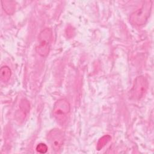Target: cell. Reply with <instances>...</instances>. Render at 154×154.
I'll return each mask as SVG.
<instances>
[{"label": "cell", "mask_w": 154, "mask_h": 154, "mask_svg": "<svg viewBox=\"0 0 154 154\" xmlns=\"http://www.w3.org/2000/svg\"><path fill=\"white\" fill-rule=\"evenodd\" d=\"M111 137L108 135H104L98 141L97 144V149L98 150H100L102 149L111 140Z\"/></svg>", "instance_id": "obj_8"}, {"label": "cell", "mask_w": 154, "mask_h": 154, "mask_svg": "<svg viewBox=\"0 0 154 154\" xmlns=\"http://www.w3.org/2000/svg\"><path fill=\"white\" fill-rule=\"evenodd\" d=\"M48 141L54 150L59 151L63 147L64 141L63 132L57 128L52 129L48 133Z\"/></svg>", "instance_id": "obj_5"}, {"label": "cell", "mask_w": 154, "mask_h": 154, "mask_svg": "<svg viewBox=\"0 0 154 154\" xmlns=\"http://www.w3.org/2000/svg\"><path fill=\"white\" fill-rule=\"evenodd\" d=\"M2 4L3 9L8 14H11L14 13L15 10V4L14 2L4 1H2Z\"/></svg>", "instance_id": "obj_7"}, {"label": "cell", "mask_w": 154, "mask_h": 154, "mask_svg": "<svg viewBox=\"0 0 154 154\" xmlns=\"http://www.w3.org/2000/svg\"><path fill=\"white\" fill-rule=\"evenodd\" d=\"M148 88V81L144 76H139L135 79L131 90V96L133 99L139 100L146 94Z\"/></svg>", "instance_id": "obj_4"}, {"label": "cell", "mask_w": 154, "mask_h": 154, "mask_svg": "<svg viewBox=\"0 0 154 154\" xmlns=\"http://www.w3.org/2000/svg\"><path fill=\"white\" fill-rule=\"evenodd\" d=\"M152 7V1H144L142 6L131 14L129 17L131 23L138 26L144 24L150 16Z\"/></svg>", "instance_id": "obj_1"}, {"label": "cell", "mask_w": 154, "mask_h": 154, "mask_svg": "<svg viewBox=\"0 0 154 154\" xmlns=\"http://www.w3.org/2000/svg\"><path fill=\"white\" fill-rule=\"evenodd\" d=\"M70 109V104L66 99H59L54 104L52 111L53 116L57 122L63 123L67 117Z\"/></svg>", "instance_id": "obj_3"}, {"label": "cell", "mask_w": 154, "mask_h": 154, "mask_svg": "<svg viewBox=\"0 0 154 154\" xmlns=\"http://www.w3.org/2000/svg\"><path fill=\"white\" fill-rule=\"evenodd\" d=\"M52 32L50 28L42 30L38 37V44L36 46V52L42 57H46L50 51Z\"/></svg>", "instance_id": "obj_2"}, {"label": "cell", "mask_w": 154, "mask_h": 154, "mask_svg": "<svg viewBox=\"0 0 154 154\" xmlns=\"http://www.w3.org/2000/svg\"><path fill=\"white\" fill-rule=\"evenodd\" d=\"M11 75L10 69L7 66H4L0 69V77L1 80L4 82L8 81Z\"/></svg>", "instance_id": "obj_6"}, {"label": "cell", "mask_w": 154, "mask_h": 154, "mask_svg": "<svg viewBox=\"0 0 154 154\" xmlns=\"http://www.w3.org/2000/svg\"><path fill=\"white\" fill-rule=\"evenodd\" d=\"M36 150L40 153H45L48 150V146L44 143H39L36 147Z\"/></svg>", "instance_id": "obj_9"}]
</instances>
